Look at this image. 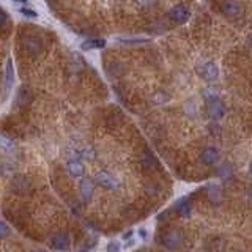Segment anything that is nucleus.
I'll return each instance as SVG.
<instances>
[{"instance_id": "1", "label": "nucleus", "mask_w": 252, "mask_h": 252, "mask_svg": "<svg viewBox=\"0 0 252 252\" xmlns=\"http://www.w3.org/2000/svg\"><path fill=\"white\" fill-rule=\"evenodd\" d=\"M159 243L163 244L166 249L169 251H177L183 246L185 243V233L181 229H169L161 235Z\"/></svg>"}, {"instance_id": "2", "label": "nucleus", "mask_w": 252, "mask_h": 252, "mask_svg": "<svg viewBox=\"0 0 252 252\" xmlns=\"http://www.w3.org/2000/svg\"><path fill=\"white\" fill-rule=\"evenodd\" d=\"M205 109H207V115L211 118V120H221V118H224L227 114L226 104H224L222 100H219L218 96L208 98Z\"/></svg>"}, {"instance_id": "3", "label": "nucleus", "mask_w": 252, "mask_h": 252, "mask_svg": "<svg viewBox=\"0 0 252 252\" xmlns=\"http://www.w3.org/2000/svg\"><path fill=\"white\" fill-rule=\"evenodd\" d=\"M95 183L103 188V189H107V191H114V189H118L122 185V181L118 180L115 175H112L110 172L107 170H100V172H96L95 175Z\"/></svg>"}, {"instance_id": "4", "label": "nucleus", "mask_w": 252, "mask_h": 252, "mask_svg": "<svg viewBox=\"0 0 252 252\" xmlns=\"http://www.w3.org/2000/svg\"><path fill=\"white\" fill-rule=\"evenodd\" d=\"M197 74L207 82H214L219 78V68L214 62H205L197 66Z\"/></svg>"}, {"instance_id": "5", "label": "nucleus", "mask_w": 252, "mask_h": 252, "mask_svg": "<svg viewBox=\"0 0 252 252\" xmlns=\"http://www.w3.org/2000/svg\"><path fill=\"white\" fill-rule=\"evenodd\" d=\"M189 16H191V11H189V8L183 3L175 5L169 10V19L177 24H185L189 19Z\"/></svg>"}, {"instance_id": "6", "label": "nucleus", "mask_w": 252, "mask_h": 252, "mask_svg": "<svg viewBox=\"0 0 252 252\" xmlns=\"http://www.w3.org/2000/svg\"><path fill=\"white\" fill-rule=\"evenodd\" d=\"M71 153L74 155L73 159H87V161H93L96 158V151L93 150L92 145H85V144H76Z\"/></svg>"}, {"instance_id": "7", "label": "nucleus", "mask_w": 252, "mask_h": 252, "mask_svg": "<svg viewBox=\"0 0 252 252\" xmlns=\"http://www.w3.org/2000/svg\"><path fill=\"white\" fill-rule=\"evenodd\" d=\"M13 85H15V68H13V62L8 60L5 66V82H3V98H2L3 101L8 98Z\"/></svg>"}, {"instance_id": "8", "label": "nucleus", "mask_w": 252, "mask_h": 252, "mask_svg": "<svg viewBox=\"0 0 252 252\" xmlns=\"http://www.w3.org/2000/svg\"><path fill=\"white\" fill-rule=\"evenodd\" d=\"M219 159H221V151H219V148H216V147H207L200 155L202 164H205V166L218 164Z\"/></svg>"}, {"instance_id": "9", "label": "nucleus", "mask_w": 252, "mask_h": 252, "mask_svg": "<svg viewBox=\"0 0 252 252\" xmlns=\"http://www.w3.org/2000/svg\"><path fill=\"white\" fill-rule=\"evenodd\" d=\"M95 180L93 178H82L81 183H79V191H81V197L84 202H90L93 197V192H95Z\"/></svg>"}, {"instance_id": "10", "label": "nucleus", "mask_w": 252, "mask_h": 252, "mask_svg": "<svg viewBox=\"0 0 252 252\" xmlns=\"http://www.w3.org/2000/svg\"><path fill=\"white\" fill-rule=\"evenodd\" d=\"M221 11L229 18H235L241 13V5L236 2V0H222L219 5Z\"/></svg>"}, {"instance_id": "11", "label": "nucleus", "mask_w": 252, "mask_h": 252, "mask_svg": "<svg viewBox=\"0 0 252 252\" xmlns=\"http://www.w3.org/2000/svg\"><path fill=\"white\" fill-rule=\"evenodd\" d=\"M24 49L27 51V54L30 55H38L41 51H43V43H41V40L38 37H27L24 40Z\"/></svg>"}, {"instance_id": "12", "label": "nucleus", "mask_w": 252, "mask_h": 252, "mask_svg": "<svg viewBox=\"0 0 252 252\" xmlns=\"http://www.w3.org/2000/svg\"><path fill=\"white\" fill-rule=\"evenodd\" d=\"M66 170L73 178H81L85 173V166L81 159H69L66 163Z\"/></svg>"}, {"instance_id": "13", "label": "nucleus", "mask_w": 252, "mask_h": 252, "mask_svg": "<svg viewBox=\"0 0 252 252\" xmlns=\"http://www.w3.org/2000/svg\"><path fill=\"white\" fill-rule=\"evenodd\" d=\"M69 244H71V241H69V235L66 232H60V233L52 236V248L54 249L66 251L69 248Z\"/></svg>"}, {"instance_id": "14", "label": "nucleus", "mask_w": 252, "mask_h": 252, "mask_svg": "<svg viewBox=\"0 0 252 252\" xmlns=\"http://www.w3.org/2000/svg\"><path fill=\"white\" fill-rule=\"evenodd\" d=\"M175 211H177L178 216H181V218H189L192 213V207L191 204H189V200L188 199H181L178 200L177 204H175Z\"/></svg>"}, {"instance_id": "15", "label": "nucleus", "mask_w": 252, "mask_h": 252, "mask_svg": "<svg viewBox=\"0 0 252 252\" xmlns=\"http://www.w3.org/2000/svg\"><path fill=\"white\" fill-rule=\"evenodd\" d=\"M106 46V40H101V38H90L87 41H84L81 44V47L84 51H92V49H101Z\"/></svg>"}, {"instance_id": "16", "label": "nucleus", "mask_w": 252, "mask_h": 252, "mask_svg": "<svg viewBox=\"0 0 252 252\" xmlns=\"http://www.w3.org/2000/svg\"><path fill=\"white\" fill-rule=\"evenodd\" d=\"M0 147H2V151L6 153V155H13V151L16 150V144L6 134H2V137H0Z\"/></svg>"}, {"instance_id": "17", "label": "nucleus", "mask_w": 252, "mask_h": 252, "mask_svg": "<svg viewBox=\"0 0 252 252\" xmlns=\"http://www.w3.org/2000/svg\"><path fill=\"white\" fill-rule=\"evenodd\" d=\"M30 101H32V93H30V90L25 88V87H22V88L19 90L18 96H16V103L19 104V106H24V104L30 103Z\"/></svg>"}, {"instance_id": "18", "label": "nucleus", "mask_w": 252, "mask_h": 252, "mask_svg": "<svg viewBox=\"0 0 252 252\" xmlns=\"http://www.w3.org/2000/svg\"><path fill=\"white\" fill-rule=\"evenodd\" d=\"M210 200L211 202H219L221 200V189L218 185H211L210 186Z\"/></svg>"}, {"instance_id": "19", "label": "nucleus", "mask_w": 252, "mask_h": 252, "mask_svg": "<svg viewBox=\"0 0 252 252\" xmlns=\"http://www.w3.org/2000/svg\"><path fill=\"white\" fill-rule=\"evenodd\" d=\"M106 252H122V243L117 240L109 241L106 246Z\"/></svg>"}, {"instance_id": "20", "label": "nucleus", "mask_w": 252, "mask_h": 252, "mask_svg": "<svg viewBox=\"0 0 252 252\" xmlns=\"http://www.w3.org/2000/svg\"><path fill=\"white\" fill-rule=\"evenodd\" d=\"M10 233H11L10 226L6 224V221H2V222H0V236H2V240H6Z\"/></svg>"}, {"instance_id": "21", "label": "nucleus", "mask_w": 252, "mask_h": 252, "mask_svg": "<svg viewBox=\"0 0 252 252\" xmlns=\"http://www.w3.org/2000/svg\"><path fill=\"white\" fill-rule=\"evenodd\" d=\"M19 13H21V15L27 16V18H37V16H38V13H35V11L30 10V8H21Z\"/></svg>"}, {"instance_id": "22", "label": "nucleus", "mask_w": 252, "mask_h": 252, "mask_svg": "<svg viewBox=\"0 0 252 252\" xmlns=\"http://www.w3.org/2000/svg\"><path fill=\"white\" fill-rule=\"evenodd\" d=\"M139 236H141L142 238V240H147V235H148V233H147V229L145 227H141V229H139Z\"/></svg>"}, {"instance_id": "23", "label": "nucleus", "mask_w": 252, "mask_h": 252, "mask_svg": "<svg viewBox=\"0 0 252 252\" xmlns=\"http://www.w3.org/2000/svg\"><path fill=\"white\" fill-rule=\"evenodd\" d=\"M169 98H170V96H163V93H161V103H166V101H169ZM155 101L158 103V96H155Z\"/></svg>"}, {"instance_id": "24", "label": "nucleus", "mask_w": 252, "mask_h": 252, "mask_svg": "<svg viewBox=\"0 0 252 252\" xmlns=\"http://www.w3.org/2000/svg\"><path fill=\"white\" fill-rule=\"evenodd\" d=\"M131 236H132V230H131V232H128V233H125V235H123V240H129Z\"/></svg>"}, {"instance_id": "25", "label": "nucleus", "mask_w": 252, "mask_h": 252, "mask_svg": "<svg viewBox=\"0 0 252 252\" xmlns=\"http://www.w3.org/2000/svg\"><path fill=\"white\" fill-rule=\"evenodd\" d=\"M249 173H251V177H252V161H251V164H249Z\"/></svg>"}, {"instance_id": "26", "label": "nucleus", "mask_w": 252, "mask_h": 252, "mask_svg": "<svg viewBox=\"0 0 252 252\" xmlns=\"http://www.w3.org/2000/svg\"><path fill=\"white\" fill-rule=\"evenodd\" d=\"M15 2H21V3H25L27 0H15Z\"/></svg>"}, {"instance_id": "27", "label": "nucleus", "mask_w": 252, "mask_h": 252, "mask_svg": "<svg viewBox=\"0 0 252 252\" xmlns=\"http://www.w3.org/2000/svg\"><path fill=\"white\" fill-rule=\"evenodd\" d=\"M32 252H46V251H43V249H37V251H32Z\"/></svg>"}, {"instance_id": "28", "label": "nucleus", "mask_w": 252, "mask_h": 252, "mask_svg": "<svg viewBox=\"0 0 252 252\" xmlns=\"http://www.w3.org/2000/svg\"><path fill=\"white\" fill-rule=\"evenodd\" d=\"M249 195H251V197H252V186L249 188Z\"/></svg>"}]
</instances>
